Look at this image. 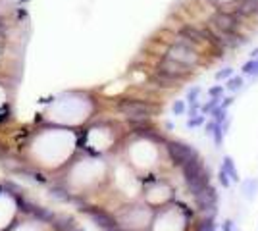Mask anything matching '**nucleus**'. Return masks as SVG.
I'll list each match as a JSON object with an SVG mask.
<instances>
[{
    "label": "nucleus",
    "mask_w": 258,
    "mask_h": 231,
    "mask_svg": "<svg viewBox=\"0 0 258 231\" xmlns=\"http://www.w3.org/2000/svg\"><path fill=\"white\" fill-rule=\"evenodd\" d=\"M166 56L172 58V60H175V62H179V64H183V66L193 67V69L200 64V54H198L196 46H193V44H191L189 41H185V39H177V41L166 50Z\"/></svg>",
    "instance_id": "3"
},
{
    "label": "nucleus",
    "mask_w": 258,
    "mask_h": 231,
    "mask_svg": "<svg viewBox=\"0 0 258 231\" xmlns=\"http://www.w3.org/2000/svg\"><path fill=\"white\" fill-rule=\"evenodd\" d=\"M172 112H173L175 116H183V114L187 112V106H185V102H183V100H175V102L172 104Z\"/></svg>",
    "instance_id": "19"
},
{
    "label": "nucleus",
    "mask_w": 258,
    "mask_h": 231,
    "mask_svg": "<svg viewBox=\"0 0 258 231\" xmlns=\"http://www.w3.org/2000/svg\"><path fill=\"white\" fill-rule=\"evenodd\" d=\"M233 102H235V99H233V97H227V99H224V100H222V102H220V108H224V110H227V108H229V106H231Z\"/></svg>",
    "instance_id": "25"
},
{
    "label": "nucleus",
    "mask_w": 258,
    "mask_h": 231,
    "mask_svg": "<svg viewBox=\"0 0 258 231\" xmlns=\"http://www.w3.org/2000/svg\"><path fill=\"white\" fill-rule=\"evenodd\" d=\"M218 181L222 183V187H224V189H229V185H231V179L227 177V173L222 169V168H220V171H218Z\"/></svg>",
    "instance_id": "23"
},
{
    "label": "nucleus",
    "mask_w": 258,
    "mask_h": 231,
    "mask_svg": "<svg viewBox=\"0 0 258 231\" xmlns=\"http://www.w3.org/2000/svg\"><path fill=\"white\" fill-rule=\"evenodd\" d=\"M194 231H216V224H214L212 218H202V220L196 224Z\"/></svg>",
    "instance_id": "16"
},
{
    "label": "nucleus",
    "mask_w": 258,
    "mask_h": 231,
    "mask_svg": "<svg viewBox=\"0 0 258 231\" xmlns=\"http://www.w3.org/2000/svg\"><path fill=\"white\" fill-rule=\"evenodd\" d=\"M56 212L52 208H46V206H39V204H33L31 212H29V218L35 224H43V226H50L52 220H54Z\"/></svg>",
    "instance_id": "8"
},
{
    "label": "nucleus",
    "mask_w": 258,
    "mask_h": 231,
    "mask_svg": "<svg viewBox=\"0 0 258 231\" xmlns=\"http://www.w3.org/2000/svg\"><path fill=\"white\" fill-rule=\"evenodd\" d=\"M227 127H229V118H227L224 124H216V127H214V131H212V139H214V145H216V147H222V145H224Z\"/></svg>",
    "instance_id": "12"
},
{
    "label": "nucleus",
    "mask_w": 258,
    "mask_h": 231,
    "mask_svg": "<svg viewBox=\"0 0 258 231\" xmlns=\"http://www.w3.org/2000/svg\"><path fill=\"white\" fill-rule=\"evenodd\" d=\"M222 169L227 173V177L231 179V181H239L241 177H239V171H237V168H235V162H233V158L231 156H224V160H222Z\"/></svg>",
    "instance_id": "13"
},
{
    "label": "nucleus",
    "mask_w": 258,
    "mask_h": 231,
    "mask_svg": "<svg viewBox=\"0 0 258 231\" xmlns=\"http://www.w3.org/2000/svg\"><path fill=\"white\" fill-rule=\"evenodd\" d=\"M77 224H75V220L71 218V216H67V214H58L56 212V216H54V220H52V224H50V228L54 231H69L73 230Z\"/></svg>",
    "instance_id": "11"
},
{
    "label": "nucleus",
    "mask_w": 258,
    "mask_h": 231,
    "mask_svg": "<svg viewBox=\"0 0 258 231\" xmlns=\"http://www.w3.org/2000/svg\"><path fill=\"white\" fill-rule=\"evenodd\" d=\"M204 116H200V114H196V116H191L189 120H187V127L189 129H193V127H198V126H202L204 124Z\"/></svg>",
    "instance_id": "20"
},
{
    "label": "nucleus",
    "mask_w": 258,
    "mask_h": 231,
    "mask_svg": "<svg viewBox=\"0 0 258 231\" xmlns=\"http://www.w3.org/2000/svg\"><path fill=\"white\" fill-rule=\"evenodd\" d=\"M214 127H216V122H214V120H210V122L204 126V131H206V135H212Z\"/></svg>",
    "instance_id": "26"
},
{
    "label": "nucleus",
    "mask_w": 258,
    "mask_h": 231,
    "mask_svg": "<svg viewBox=\"0 0 258 231\" xmlns=\"http://www.w3.org/2000/svg\"><path fill=\"white\" fill-rule=\"evenodd\" d=\"M166 150H168V156H170L172 164L179 166V168L185 162H189V160H193V158L198 156V152L194 150L193 145H187L183 141H168L166 143Z\"/></svg>",
    "instance_id": "5"
},
{
    "label": "nucleus",
    "mask_w": 258,
    "mask_h": 231,
    "mask_svg": "<svg viewBox=\"0 0 258 231\" xmlns=\"http://www.w3.org/2000/svg\"><path fill=\"white\" fill-rule=\"evenodd\" d=\"M194 202H196V208L198 212L204 216V218H212L216 216V208H218V193L212 185H208L204 191H200L198 195H194Z\"/></svg>",
    "instance_id": "6"
},
{
    "label": "nucleus",
    "mask_w": 258,
    "mask_h": 231,
    "mask_svg": "<svg viewBox=\"0 0 258 231\" xmlns=\"http://www.w3.org/2000/svg\"><path fill=\"white\" fill-rule=\"evenodd\" d=\"M6 193H4V185H2V181H0V197H4Z\"/></svg>",
    "instance_id": "28"
},
{
    "label": "nucleus",
    "mask_w": 258,
    "mask_h": 231,
    "mask_svg": "<svg viewBox=\"0 0 258 231\" xmlns=\"http://www.w3.org/2000/svg\"><path fill=\"white\" fill-rule=\"evenodd\" d=\"M222 230L224 231H233V220H226V222H224V226H222Z\"/></svg>",
    "instance_id": "27"
},
{
    "label": "nucleus",
    "mask_w": 258,
    "mask_h": 231,
    "mask_svg": "<svg viewBox=\"0 0 258 231\" xmlns=\"http://www.w3.org/2000/svg\"><path fill=\"white\" fill-rule=\"evenodd\" d=\"M69 231H83V230H81V228H79V226H75V228H73V230H69Z\"/></svg>",
    "instance_id": "30"
},
{
    "label": "nucleus",
    "mask_w": 258,
    "mask_h": 231,
    "mask_svg": "<svg viewBox=\"0 0 258 231\" xmlns=\"http://www.w3.org/2000/svg\"><path fill=\"white\" fill-rule=\"evenodd\" d=\"M83 214H87L91 220H93V224H97L98 228L102 231L106 230H112V228H116L118 226V222H116V216L114 214H110L108 210H104V208H100V206H91V204H85L83 208H79Z\"/></svg>",
    "instance_id": "7"
},
{
    "label": "nucleus",
    "mask_w": 258,
    "mask_h": 231,
    "mask_svg": "<svg viewBox=\"0 0 258 231\" xmlns=\"http://www.w3.org/2000/svg\"><path fill=\"white\" fill-rule=\"evenodd\" d=\"M233 12L241 18H249V16H257L258 12V0H239L233 8Z\"/></svg>",
    "instance_id": "10"
},
{
    "label": "nucleus",
    "mask_w": 258,
    "mask_h": 231,
    "mask_svg": "<svg viewBox=\"0 0 258 231\" xmlns=\"http://www.w3.org/2000/svg\"><path fill=\"white\" fill-rule=\"evenodd\" d=\"M257 191H258L257 179H249V181L243 183V193H245V197L247 198H253L255 195H257Z\"/></svg>",
    "instance_id": "15"
},
{
    "label": "nucleus",
    "mask_w": 258,
    "mask_h": 231,
    "mask_svg": "<svg viewBox=\"0 0 258 231\" xmlns=\"http://www.w3.org/2000/svg\"><path fill=\"white\" fill-rule=\"evenodd\" d=\"M156 71L162 73V75H166V77H170L173 83H181V81H185L187 77L193 75V67L183 66V64H179V62H175V60L168 58L166 54L160 58V62H158V66H156Z\"/></svg>",
    "instance_id": "4"
},
{
    "label": "nucleus",
    "mask_w": 258,
    "mask_h": 231,
    "mask_svg": "<svg viewBox=\"0 0 258 231\" xmlns=\"http://www.w3.org/2000/svg\"><path fill=\"white\" fill-rule=\"evenodd\" d=\"M0 27H8V23H6V21H4L2 18H0Z\"/></svg>",
    "instance_id": "29"
},
{
    "label": "nucleus",
    "mask_w": 258,
    "mask_h": 231,
    "mask_svg": "<svg viewBox=\"0 0 258 231\" xmlns=\"http://www.w3.org/2000/svg\"><path fill=\"white\" fill-rule=\"evenodd\" d=\"M243 85H245V81H243V77H241V75H231V77L227 79L226 89L227 91H231V93H235V91L243 89Z\"/></svg>",
    "instance_id": "14"
},
{
    "label": "nucleus",
    "mask_w": 258,
    "mask_h": 231,
    "mask_svg": "<svg viewBox=\"0 0 258 231\" xmlns=\"http://www.w3.org/2000/svg\"><path fill=\"white\" fill-rule=\"evenodd\" d=\"M231 75H233V67H224V69L216 71V79H218V81H226Z\"/></svg>",
    "instance_id": "22"
},
{
    "label": "nucleus",
    "mask_w": 258,
    "mask_h": 231,
    "mask_svg": "<svg viewBox=\"0 0 258 231\" xmlns=\"http://www.w3.org/2000/svg\"><path fill=\"white\" fill-rule=\"evenodd\" d=\"M224 91H226V87H224V85H214V87H210L206 93H208V97H210V99H222Z\"/></svg>",
    "instance_id": "18"
},
{
    "label": "nucleus",
    "mask_w": 258,
    "mask_h": 231,
    "mask_svg": "<svg viewBox=\"0 0 258 231\" xmlns=\"http://www.w3.org/2000/svg\"><path fill=\"white\" fill-rule=\"evenodd\" d=\"M116 110L126 116L128 122H137V120H150L160 106L143 99H120L116 102Z\"/></svg>",
    "instance_id": "2"
},
{
    "label": "nucleus",
    "mask_w": 258,
    "mask_h": 231,
    "mask_svg": "<svg viewBox=\"0 0 258 231\" xmlns=\"http://www.w3.org/2000/svg\"><path fill=\"white\" fill-rule=\"evenodd\" d=\"M181 171H183V177H185V183L189 187V193L191 195H198L200 191H204L208 185H210V171L208 168L204 166L202 158L196 156L193 160L185 162L181 166Z\"/></svg>",
    "instance_id": "1"
},
{
    "label": "nucleus",
    "mask_w": 258,
    "mask_h": 231,
    "mask_svg": "<svg viewBox=\"0 0 258 231\" xmlns=\"http://www.w3.org/2000/svg\"><path fill=\"white\" fill-rule=\"evenodd\" d=\"M255 75H258V67H257V71H255Z\"/></svg>",
    "instance_id": "31"
},
{
    "label": "nucleus",
    "mask_w": 258,
    "mask_h": 231,
    "mask_svg": "<svg viewBox=\"0 0 258 231\" xmlns=\"http://www.w3.org/2000/svg\"><path fill=\"white\" fill-rule=\"evenodd\" d=\"M198 95H200V87H191V89L187 91V102L198 100Z\"/></svg>",
    "instance_id": "24"
},
{
    "label": "nucleus",
    "mask_w": 258,
    "mask_h": 231,
    "mask_svg": "<svg viewBox=\"0 0 258 231\" xmlns=\"http://www.w3.org/2000/svg\"><path fill=\"white\" fill-rule=\"evenodd\" d=\"M257 18H258V12H257Z\"/></svg>",
    "instance_id": "32"
},
{
    "label": "nucleus",
    "mask_w": 258,
    "mask_h": 231,
    "mask_svg": "<svg viewBox=\"0 0 258 231\" xmlns=\"http://www.w3.org/2000/svg\"><path fill=\"white\" fill-rule=\"evenodd\" d=\"M237 231H239V230H237Z\"/></svg>",
    "instance_id": "34"
},
{
    "label": "nucleus",
    "mask_w": 258,
    "mask_h": 231,
    "mask_svg": "<svg viewBox=\"0 0 258 231\" xmlns=\"http://www.w3.org/2000/svg\"><path fill=\"white\" fill-rule=\"evenodd\" d=\"M257 67H258V62H257V60H253V58H251V60H249V62H247L245 66L241 67V71H243L245 75H255Z\"/></svg>",
    "instance_id": "21"
},
{
    "label": "nucleus",
    "mask_w": 258,
    "mask_h": 231,
    "mask_svg": "<svg viewBox=\"0 0 258 231\" xmlns=\"http://www.w3.org/2000/svg\"><path fill=\"white\" fill-rule=\"evenodd\" d=\"M177 35H179V39H185V41H189L193 46H198V44H202L204 41H202V33H200V29L198 27H194V25H183V27H179L177 29Z\"/></svg>",
    "instance_id": "9"
},
{
    "label": "nucleus",
    "mask_w": 258,
    "mask_h": 231,
    "mask_svg": "<svg viewBox=\"0 0 258 231\" xmlns=\"http://www.w3.org/2000/svg\"><path fill=\"white\" fill-rule=\"evenodd\" d=\"M257 62H258V60H257Z\"/></svg>",
    "instance_id": "33"
},
{
    "label": "nucleus",
    "mask_w": 258,
    "mask_h": 231,
    "mask_svg": "<svg viewBox=\"0 0 258 231\" xmlns=\"http://www.w3.org/2000/svg\"><path fill=\"white\" fill-rule=\"evenodd\" d=\"M212 114V120L216 122V124H224L227 120V110H224V108H220V104L210 112Z\"/></svg>",
    "instance_id": "17"
}]
</instances>
